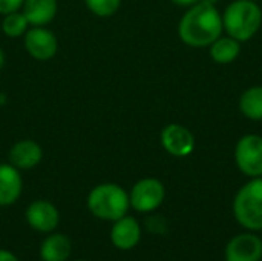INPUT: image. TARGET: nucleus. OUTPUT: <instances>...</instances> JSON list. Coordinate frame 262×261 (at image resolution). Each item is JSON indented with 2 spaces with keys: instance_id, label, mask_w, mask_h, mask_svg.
I'll return each instance as SVG.
<instances>
[{
  "instance_id": "4be33fe9",
  "label": "nucleus",
  "mask_w": 262,
  "mask_h": 261,
  "mask_svg": "<svg viewBox=\"0 0 262 261\" xmlns=\"http://www.w3.org/2000/svg\"><path fill=\"white\" fill-rule=\"evenodd\" d=\"M0 261H18L14 252L8 249H0Z\"/></svg>"
},
{
  "instance_id": "423d86ee",
  "label": "nucleus",
  "mask_w": 262,
  "mask_h": 261,
  "mask_svg": "<svg viewBox=\"0 0 262 261\" xmlns=\"http://www.w3.org/2000/svg\"><path fill=\"white\" fill-rule=\"evenodd\" d=\"M166 197L163 183L157 178H143L137 182L129 194L130 206L143 214L152 212L161 206Z\"/></svg>"
},
{
  "instance_id": "f257e3e1",
  "label": "nucleus",
  "mask_w": 262,
  "mask_h": 261,
  "mask_svg": "<svg viewBox=\"0 0 262 261\" xmlns=\"http://www.w3.org/2000/svg\"><path fill=\"white\" fill-rule=\"evenodd\" d=\"M223 15L215 5L198 2L183 15L178 34L180 38L192 48L210 46L218 37H221Z\"/></svg>"
},
{
  "instance_id": "20e7f679",
  "label": "nucleus",
  "mask_w": 262,
  "mask_h": 261,
  "mask_svg": "<svg viewBox=\"0 0 262 261\" xmlns=\"http://www.w3.org/2000/svg\"><path fill=\"white\" fill-rule=\"evenodd\" d=\"M233 214L236 222L252 231H262V178L256 177L246 183L236 194L233 202Z\"/></svg>"
},
{
  "instance_id": "aec40b11",
  "label": "nucleus",
  "mask_w": 262,
  "mask_h": 261,
  "mask_svg": "<svg viewBox=\"0 0 262 261\" xmlns=\"http://www.w3.org/2000/svg\"><path fill=\"white\" fill-rule=\"evenodd\" d=\"M25 0H0V14H11L15 12Z\"/></svg>"
},
{
  "instance_id": "f8f14e48",
  "label": "nucleus",
  "mask_w": 262,
  "mask_h": 261,
  "mask_svg": "<svg viewBox=\"0 0 262 261\" xmlns=\"http://www.w3.org/2000/svg\"><path fill=\"white\" fill-rule=\"evenodd\" d=\"M23 180L12 165H0V206L14 205L21 195Z\"/></svg>"
},
{
  "instance_id": "1a4fd4ad",
  "label": "nucleus",
  "mask_w": 262,
  "mask_h": 261,
  "mask_svg": "<svg viewBox=\"0 0 262 261\" xmlns=\"http://www.w3.org/2000/svg\"><path fill=\"white\" fill-rule=\"evenodd\" d=\"M161 145L173 157H187L195 148V138L187 128L172 123L163 129Z\"/></svg>"
},
{
  "instance_id": "dca6fc26",
  "label": "nucleus",
  "mask_w": 262,
  "mask_h": 261,
  "mask_svg": "<svg viewBox=\"0 0 262 261\" xmlns=\"http://www.w3.org/2000/svg\"><path fill=\"white\" fill-rule=\"evenodd\" d=\"M239 52H241V42H238L230 35L218 37L210 45V57L220 65L232 63L233 60H236Z\"/></svg>"
},
{
  "instance_id": "0eeeda50",
  "label": "nucleus",
  "mask_w": 262,
  "mask_h": 261,
  "mask_svg": "<svg viewBox=\"0 0 262 261\" xmlns=\"http://www.w3.org/2000/svg\"><path fill=\"white\" fill-rule=\"evenodd\" d=\"M26 222L34 231L51 234L60 223V212L51 202L35 200L26 209Z\"/></svg>"
},
{
  "instance_id": "412c9836",
  "label": "nucleus",
  "mask_w": 262,
  "mask_h": 261,
  "mask_svg": "<svg viewBox=\"0 0 262 261\" xmlns=\"http://www.w3.org/2000/svg\"><path fill=\"white\" fill-rule=\"evenodd\" d=\"M146 226H147L149 231H152V232H164V229H166V225L161 223V218H160V217H150V218L146 222Z\"/></svg>"
},
{
  "instance_id": "9d476101",
  "label": "nucleus",
  "mask_w": 262,
  "mask_h": 261,
  "mask_svg": "<svg viewBox=\"0 0 262 261\" xmlns=\"http://www.w3.org/2000/svg\"><path fill=\"white\" fill-rule=\"evenodd\" d=\"M57 46V38L49 29L35 26L25 35V48L37 60H48L54 57Z\"/></svg>"
},
{
  "instance_id": "f3484780",
  "label": "nucleus",
  "mask_w": 262,
  "mask_h": 261,
  "mask_svg": "<svg viewBox=\"0 0 262 261\" xmlns=\"http://www.w3.org/2000/svg\"><path fill=\"white\" fill-rule=\"evenodd\" d=\"M239 109L250 120H262V86H252L243 92Z\"/></svg>"
},
{
  "instance_id": "7ed1b4c3",
  "label": "nucleus",
  "mask_w": 262,
  "mask_h": 261,
  "mask_svg": "<svg viewBox=\"0 0 262 261\" xmlns=\"http://www.w3.org/2000/svg\"><path fill=\"white\" fill-rule=\"evenodd\" d=\"M129 194L115 183H103L95 186L88 197V208L92 215L100 220L115 222L129 211Z\"/></svg>"
},
{
  "instance_id": "6ab92c4d",
  "label": "nucleus",
  "mask_w": 262,
  "mask_h": 261,
  "mask_svg": "<svg viewBox=\"0 0 262 261\" xmlns=\"http://www.w3.org/2000/svg\"><path fill=\"white\" fill-rule=\"evenodd\" d=\"M84 2L88 8L100 17L112 15L120 6V0H84Z\"/></svg>"
},
{
  "instance_id": "5701e85b",
  "label": "nucleus",
  "mask_w": 262,
  "mask_h": 261,
  "mask_svg": "<svg viewBox=\"0 0 262 261\" xmlns=\"http://www.w3.org/2000/svg\"><path fill=\"white\" fill-rule=\"evenodd\" d=\"M172 2L175 5H178V6H193L198 2H201V0H172Z\"/></svg>"
},
{
  "instance_id": "393cba45",
  "label": "nucleus",
  "mask_w": 262,
  "mask_h": 261,
  "mask_svg": "<svg viewBox=\"0 0 262 261\" xmlns=\"http://www.w3.org/2000/svg\"><path fill=\"white\" fill-rule=\"evenodd\" d=\"M201 2H206V3H210V5H215L218 0H201Z\"/></svg>"
},
{
  "instance_id": "a878e982",
  "label": "nucleus",
  "mask_w": 262,
  "mask_h": 261,
  "mask_svg": "<svg viewBox=\"0 0 262 261\" xmlns=\"http://www.w3.org/2000/svg\"><path fill=\"white\" fill-rule=\"evenodd\" d=\"M75 261H84V260H75Z\"/></svg>"
},
{
  "instance_id": "a211bd4d",
  "label": "nucleus",
  "mask_w": 262,
  "mask_h": 261,
  "mask_svg": "<svg viewBox=\"0 0 262 261\" xmlns=\"http://www.w3.org/2000/svg\"><path fill=\"white\" fill-rule=\"evenodd\" d=\"M28 20L23 14L18 12H11L6 14L5 20H3V32L9 37H20L21 34H25L26 28H28Z\"/></svg>"
},
{
  "instance_id": "ddd939ff",
  "label": "nucleus",
  "mask_w": 262,
  "mask_h": 261,
  "mask_svg": "<svg viewBox=\"0 0 262 261\" xmlns=\"http://www.w3.org/2000/svg\"><path fill=\"white\" fill-rule=\"evenodd\" d=\"M41 148L32 140H21L9 151V162L17 169H31L41 160Z\"/></svg>"
},
{
  "instance_id": "b1692460",
  "label": "nucleus",
  "mask_w": 262,
  "mask_h": 261,
  "mask_svg": "<svg viewBox=\"0 0 262 261\" xmlns=\"http://www.w3.org/2000/svg\"><path fill=\"white\" fill-rule=\"evenodd\" d=\"M3 65H5V54H3V51L0 49V69L3 68Z\"/></svg>"
},
{
  "instance_id": "39448f33",
  "label": "nucleus",
  "mask_w": 262,
  "mask_h": 261,
  "mask_svg": "<svg viewBox=\"0 0 262 261\" xmlns=\"http://www.w3.org/2000/svg\"><path fill=\"white\" fill-rule=\"evenodd\" d=\"M235 162L243 174L256 178L262 177V137L247 134L236 143Z\"/></svg>"
},
{
  "instance_id": "4468645a",
  "label": "nucleus",
  "mask_w": 262,
  "mask_h": 261,
  "mask_svg": "<svg viewBox=\"0 0 262 261\" xmlns=\"http://www.w3.org/2000/svg\"><path fill=\"white\" fill-rule=\"evenodd\" d=\"M72 254V243L68 235L51 232L40 246V257L43 261H66Z\"/></svg>"
},
{
  "instance_id": "f03ea898",
  "label": "nucleus",
  "mask_w": 262,
  "mask_h": 261,
  "mask_svg": "<svg viewBox=\"0 0 262 261\" xmlns=\"http://www.w3.org/2000/svg\"><path fill=\"white\" fill-rule=\"evenodd\" d=\"M262 23V11L252 0H235L223 14V26L238 42L250 40Z\"/></svg>"
},
{
  "instance_id": "2eb2a0df",
  "label": "nucleus",
  "mask_w": 262,
  "mask_h": 261,
  "mask_svg": "<svg viewBox=\"0 0 262 261\" xmlns=\"http://www.w3.org/2000/svg\"><path fill=\"white\" fill-rule=\"evenodd\" d=\"M23 6V15L26 17L28 23L34 26H43L49 23L57 12V0H25Z\"/></svg>"
},
{
  "instance_id": "9b49d317",
  "label": "nucleus",
  "mask_w": 262,
  "mask_h": 261,
  "mask_svg": "<svg viewBox=\"0 0 262 261\" xmlns=\"http://www.w3.org/2000/svg\"><path fill=\"white\" fill-rule=\"evenodd\" d=\"M141 240V226L134 217H121L114 222L111 229V242L120 251L134 249Z\"/></svg>"
},
{
  "instance_id": "6e6552de",
  "label": "nucleus",
  "mask_w": 262,
  "mask_h": 261,
  "mask_svg": "<svg viewBox=\"0 0 262 261\" xmlns=\"http://www.w3.org/2000/svg\"><path fill=\"white\" fill-rule=\"evenodd\" d=\"M262 240L250 232L233 237L226 246V261H261Z\"/></svg>"
},
{
  "instance_id": "bb28decb",
  "label": "nucleus",
  "mask_w": 262,
  "mask_h": 261,
  "mask_svg": "<svg viewBox=\"0 0 262 261\" xmlns=\"http://www.w3.org/2000/svg\"><path fill=\"white\" fill-rule=\"evenodd\" d=\"M252 2H256V0H252Z\"/></svg>"
}]
</instances>
